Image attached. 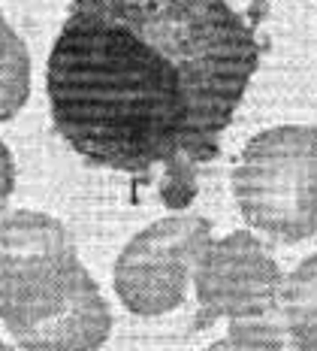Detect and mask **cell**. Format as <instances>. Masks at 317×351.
<instances>
[{
	"label": "cell",
	"instance_id": "52a82bcc",
	"mask_svg": "<svg viewBox=\"0 0 317 351\" xmlns=\"http://www.w3.org/2000/svg\"><path fill=\"white\" fill-rule=\"evenodd\" d=\"M281 312L293 348L317 351V252L284 279Z\"/></svg>",
	"mask_w": 317,
	"mask_h": 351
},
{
	"label": "cell",
	"instance_id": "6da1fadb",
	"mask_svg": "<svg viewBox=\"0 0 317 351\" xmlns=\"http://www.w3.org/2000/svg\"><path fill=\"white\" fill-rule=\"evenodd\" d=\"M257 67L230 0H70L46 73L51 121L91 167L160 176V203L184 209Z\"/></svg>",
	"mask_w": 317,
	"mask_h": 351
},
{
	"label": "cell",
	"instance_id": "5b68a950",
	"mask_svg": "<svg viewBox=\"0 0 317 351\" xmlns=\"http://www.w3.org/2000/svg\"><path fill=\"white\" fill-rule=\"evenodd\" d=\"M194 291L209 321L257 318L281 309L284 276L254 233L233 230L205 245L194 269Z\"/></svg>",
	"mask_w": 317,
	"mask_h": 351
},
{
	"label": "cell",
	"instance_id": "277c9868",
	"mask_svg": "<svg viewBox=\"0 0 317 351\" xmlns=\"http://www.w3.org/2000/svg\"><path fill=\"white\" fill-rule=\"evenodd\" d=\"M212 224L200 215H169L136 233L115 261V294L134 315L157 318L179 309Z\"/></svg>",
	"mask_w": 317,
	"mask_h": 351
},
{
	"label": "cell",
	"instance_id": "ba28073f",
	"mask_svg": "<svg viewBox=\"0 0 317 351\" xmlns=\"http://www.w3.org/2000/svg\"><path fill=\"white\" fill-rule=\"evenodd\" d=\"M31 97V55L0 12V121H10Z\"/></svg>",
	"mask_w": 317,
	"mask_h": 351
},
{
	"label": "cell",
	"instance_id": "3957f363",
	"mask_svg": "<svg viewBox=\"0 0 317 351\" xmlns=\"http://www.w3.org/2000/svg\"><path fill=\"white\" fill-rule=\"evenodd\" d=\"M82 269L73 233L58 218L31 209L0 215V321L10 333L55 312Z\"/></svg>",
	"mask_w": 317,
	"mask_h": 351
},
{
	"label": "cell",
	"instance_id": "30bf717a",
	"mask_svg": "<svg viewBox=\"0 0 317 351\" xmlns=\"http://www.w3.org/2000/svg\"><path fill=\"white\" fill-rule=\"evenodd\" d=\"M12 191H16V164H12L10 149L0 143V215H3Z\"/></svg>",
	"mask_w": 317,
	"mask_h": 351
},
{
	"label": "cell",
	"instance_id": "9c48e42d",
	"mask_svg": "<svg viewBox=\"0 0 317 351\" xmlns=\"http://www.w3.org/2000/svg\"><path fill=\"white\" fill-rule=\"evenodd\" d=\"M233 348H293L290 333L284 324V312H266L257 318H239L230 321V342Z\"/></svg>",
	"mask_w": 317,
	"mask_h": 351
},
{
	"label": "cell",
	"instance_id": "8992f818",
	"mask_svg": "<svg viewBox=\"0 0 317 351\" xmlns=\"http://www.w3.org/2000/svg\"><path fill=\"white\" fill-rule=\"evenodd\" d=\"M109 333H112V312L97 282L88 276V269H82L67 300L36 324L12 333V339L31 351H91L100 348Z\"/></svg>",
	"mask_w": 317,
	"mask_h": 351
},
{
	"label": "cell",
	"instance_id": "7a4b0ae2",
	"mask_svg": "<svg viewBox=\"0 0 317 351\" xmlns=\"http://www.w3.org/2000/svg\"><path fill=\"white\" fill-rule=\"evenodd\" d=\"M242 218L278 243L317 233V124H281L257 134L233 170Z\"/></svg>",
	"mask_w": 317,
	"mask_h": 351
}]
</instances>
